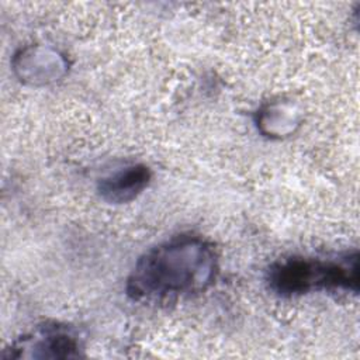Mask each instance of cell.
<instances>
[{
  "label": "cell",
  "instance_id": "1",
  "mask_svg": "<svg viewBox=\"0 0 360 360\" xmlns=\"http://www.w3.org/2000/svg\"><path fill=\"white\" fill-rule=\"evenodd\" d=\"M218 271L214 246L202 238L181 235L149 249L135 263L127 292L136 301H160L204 291Z\"/></svg>",
  "mask_w": 360,
  "mask_h": 360
},
{
  "label": "cell",
  "instance_id": "2",
  "mask_svg": "<svg viewBox=\"0 0 360 360\" xmlns=\"http://www.w3.org/2000/svg\"><path fill=\"white\" fill-rule=\"evenodd\" d=\"M270 288L280 295H300L319 290H346L357 292V250L330 257L292 256L270 266Z\"/></svg>",
  "mask_w": 360,
  "mask_h": 360
},
{
  "label": "cell",
  "instance_id": "3",
  "mask_svg": "<svg viewBox=\"0 0 360 360\" xmlns=\"http://www.w3.org/2000/svg\"><path fill=\"white\" fill-rule=\"evenodd\" d=\"M79 347V340L68 328L58 323H45L30 336L22 338L13 349L32 350L31 356L34 357L69 359L80 356Z\"/></svg>",
  "mask_w": 360,
  "mask_h": 360
},
{
  "label": "cell",
  "instance_id": "4",
  "mask_svg": "<svg viewBox=\"0 0 360 360\" xmlns=\"http://www.w3.org/2000/svg\"><path fill=\"white\" fill-rule=\"evenodd\" d=\"M152 173L145 165H131L104 177L98 184L103 200L122 204L136 198L149 184Z\"/></svg>",
  "mask_w": 360,
  "mask_h": 360
}]
</instances>
